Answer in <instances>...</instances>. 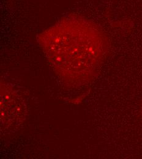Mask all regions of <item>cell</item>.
<instances>
[{
  "instance_id": "cell-1",
  "label": "cell",
  "mask_w": 142,
  "mask_h": 159,
  "mask_svg": "<svg viewBox=\"0 0 142 159\" xmlns=\"http://www.w3.org/2000/svg\"><path fill=\"white\" fill-rule=\"evenodd\" d=\"M39 42L51 63L71 69L96 67L107 49L101 31L90 21L77 16L62 19L41 34Z\"/></svg>"
}]
</instances>
